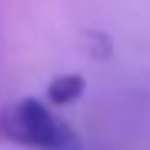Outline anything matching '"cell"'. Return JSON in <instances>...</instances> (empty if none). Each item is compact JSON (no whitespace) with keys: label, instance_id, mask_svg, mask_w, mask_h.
Returning <instances> with one entry per match:
<instances>
[{"label":"cell","instance_id":"cell-2","mask_svg":"<svg viewBox=\"0 0 150 150\" xmlns=\"http://www.w3.org/2000/svg\"><path fill=\"white\" fill-rule=\"evenodd\" d=\"M80 93H83V80L77 74H64V77H57V80L47 87V97L54 103H74Z\"/></svg>","mask_w":150,"mask_h":150},{"label":"cell","instance_id":"cell-1","mask_svg":"<svg viewBox=\"0 0 150 150\" xmlns=\"http://www.w3.org/2000/svg\"><path fill=\"white\" fill-rule=\"evenodd\" d=\"M0 137L20 147H37V150H70L74 137L70 130L50 113L47 103L23 97L0 110Z\"/></svg>","mask_w":150,"mask_h":150}]
</instances>
